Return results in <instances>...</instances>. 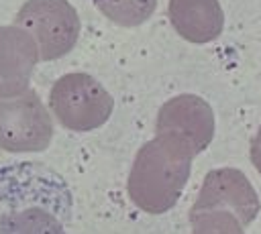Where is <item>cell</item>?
Returning <instances> with one entry per match:
<instances>
[{
	"label": "cell",
	"instance_id": "obj_1",
	"mask_svg": "<svg viewBox=\"0 0 261 234\" xmlns=\"http://www.w3.org/2000/svg\"><path fill=\"white\" fill-rule=\"evenodd\" d=\"M194 151L173 134L155 132L130 167L126 191L130 201L147 214H163L179 199L192 171Z\"/></svg>",
	"mask_w": 261,
	"mask_h": 234
},
{
	"label": "cell",
	"instance_id": "obj_2",
	"mask_svg": "<svg viewBox=\"0 0 261 234\" xmlns=\"http://www.w3.org/2000/svg\"><path fill=\"white\" fill-rule=\"evenodd\" d=\"M259 208L261 203L249 177L234 167H220L204 177L190 214L222 210L230 212L243 226H249L257 218Z\"/></svg>",
	"mask_w": 261,
	"mask_h": 234
},
{
	"label": "cell",
	"instance_id": "obj_3",
	"mask_svg": "<svg viewBox=\"0 0 261 234\" xmlns=\"http://www.w3.org/2000/svg\"><path fill=\"white\" fill-rule=\"evenodd\" d=\"M155 132L177 136L198 155L214 138V112L210 104L196 94L173 96L159 108Z\"/></svg>",
	"mask_w": 261,
	"mask_h": 234
},
{
	"label": "cell",
	"instance_id": "obj_4",
	"mask_svg": "<svg viewBox=\"0 0 261 234\" xmlns=\"http://www.w3.org/2000/svg\"><path fill=\"white\" fill-rule=\"evenodd\" d=\"M73 92H63L57 98L59 112L67 108V112L61 114L63 120H67V126L88 130L104 124L112 112V98L110 94L92 77L82 75L75 77Z\"/></svg>",
	"mask_w": 261,
	"mask_h": 234
},
{
	"label": "cell",
	"instance_id": "obj_5",
	"mask_svg": "<svg viewBox=\"0 0 261 234\" xmlns=\"http://www.w3.org/2000/svg\"><path fill=\"white\" fill-rule=\"evenodd\" d=\"M169 20L181 39L204 45L222 33L224 12L218 0H169Z\"/></svg>",
	"mask_w": 261,
	"mask_h": 234
},
{
	"label": "cell",
	"instance_id": "obj_6",
	"mask_svg": "<svg viewBox=\"0 0 261 234\" xmlns=\"http://www.w3.org/2000/svg\"><path fill=\"white\" fill-rule=\"evenodd\" d=\"M96 4L120 26H141L157 8V0H96Z\"/></svg>",
	"mask_w": 261,
	"mask_h": 234
},
{
	"label": "cell",
	"instance_id": "obj_7",
	"mask_svg": "<svg viewBox=\"0 0 261 234\" xmlns=\"http://www.w3.org/2000/svg\"><path fill=\"white\" fill-rule=\"evenodd\" d=\"M190 234H245L243 224L230 212L222 210L190 214Z\"/></svg>",
	"mask_w": 261,
	"mask_h": 234
},
{
	"label": "cell",
	"instance_id": "obj_8",
	"mask_svg": "<svg viewBox=\"0 0 261 234\" xmlns=\"http://www.w3.org/2000/svg\"><path fill=\"white\" fill-rule=\"evenodd\" d=\"M249 157H251V163L253 167L257 169V173L261 175V124L255 132V136L251 138V147H249Z\"/></svg>",
	"mask_w": 261,
	"mask_h": 234
}]
</instances>
